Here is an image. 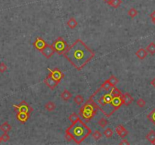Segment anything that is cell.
<instances>
[{
  "mask_svg": "<svg viewBox=\"0 0 155 145\" xmlns=\"http://www.w3.org/2000/svg\"><path fill=\"white\" fill-rule=\"evenodd\" d=\"M149 16H150V18H151V19H154L155 18V11H152V12L150 14Z\"/></svg>",
  "mask_w": 155,
  "mask_h": 145,
  "instance_id": "d590c367",
  "label": "cell"
},
{
  "mask_svg": "<svg viewBox=\"0 0 155 145\" xmlns=\"http://www.w3.org/2000/svg\"><path fill=\"white\" fill-rule=\"evenodd\" d=\"M109 6L111 7L114 8H117L122 4V0H110L107 2Z\"/></svg>",
  "mask_w": 155,
  "mask_h": 145,
  "instance_id": "e0dca14e",
  "label": "cell"
},
{
  "mask_svg": "<svg viewBox=\"0 0 155 145\" xmlns=\"http://www.w3.org/2000/svg\"><path fill=\"white\" fill-rule=\"evenodd\" d=\"M16 117L20 122L24 123V122H27V120H28V119H29L30 114L27 113H23V112H18V113H17Z\"/></svg>",
  "mask_w": 155,
  "mask_h": 145,
  "instance_id": "4fadbf2b",
  "label": "cell"
},
{
  "mask_svg": "<svg viewBox=\"0 0 155 145\" xmlns=\"http://www.w3.org/2000/svg\"><path fill=\"white\" fill-rule=\"evenodd\" d=\"M44 83H45L51 90H54V88L58 86V85L59 84V83H58V81L54 80L50 74H49L48 76L44 79Z\"/></svg>",
  "mask_w": 155,
  "mask_h": 145,
  "instance_id": "9c48e42d",
  "label": "cell"
},
{
  "mask_svg": "<svg viewBox=\"0 0 155 145\" xmlns=\"http://www.w3.org/2000/svg\"><path fill=\"white\" fill-rule=\"evenodd\" d=\"M148 52V53H149L150 54L154 55L155 54V43L154 42H151L148 46L145 48Z\"/></svg>",
  "mask_w": 155,
  "mask_h": 145,
  "instance_id": "ffe728a7",
  "label": "cell"
},
{
  "mask_svg": "<svg viewBox=\"0 0 155 145\" xmlns=\"http://www.w3.org/2000/svg\"><path fill=\"white\" fill-rule=\"evenodd\" d=\"M11 129H12L11 125H10V124H9L8 122H5L4 123H2V125H0V130L4 132L8 133V132L11 131Z\"/></svg>",
  "mask_w": 155,
  "mask_h": 145,
  "instance_id": "2e32d148",
  "label": "cell"
},
{
  "mask_svg": "<svg viewBox=\"0 0 155 145\" xmlns=\"http://www.w3.org/2000/svg\"><path fill=\"white\" fill-rule=\"evenodd\" d=\"M108 81L109 83L110 84L111 87H115L116 85H117V83H118V82H119L118 79H117L116 76H114V75H112L111 76H110V78L108 79Z\"/></svg>",
  "mask_w": 155,
  "mask_h": 145,
  "instance_id": "44dd1931",
  "label": "cell"
},
{
  "mask_svg": "<svg viewBox=\"0 0 155 145\" xmlns=\"http://www.w3.org/2000/svg\"><path fill=\"white\" fill-rule=\"evenodd\" d=\"M98 110V109L97 106L90 97L86 102L80 108L79 115L85 120L86 122H88L97 114Z\"/></svg>",
  "mask_w": 155,
  "mask_h": 145,
  "instance_id": "277c9868",
  "label": "cell"
},
{
  "mask_svg": "<svg viewBox=\"0 0 155 145\" xmlns=\"http://www.w3.org/2000/svg\"><path fill=\"white\" fill-rule=\"evenodd\" d=\"M120 145H123V144H130V142L128 141H127V140L126 139H123L122 140V141H121L120 142V144H119Z\"/></svg>",
  "mask_w": 155,
  "mask_h": 145,
  "instance_id": "e575fe53",
  "label": "cell"
},
{
  "mask_svg": "<svg viewBox=\"0 0 155 145\" xmlns=\"http://www.w3.org/2000/svg\"><path fill=\"white\" fill-rule=\"evenodd\" d=\"M104 1H105V2H108V1H110V0H104Z\"/></svg>",
  "mask_w": 155,
  "mask_h": 145,
  "instance_id": "60d3db41",
  "label": "cell"
},
{
  "mask_svg": "<svg viewBox=\"0 0 155 145\" xmlns=\"http://www.w3.org/2000/svg\"><path fill=\"white\" fill-rule=\"evenodd\" d=\"M127 14H128V15L130 18H134L135 16H137V14H139V11H138L135 8H131L128 11Z\"/></svg>",
  "mask_w": 155,
  "mask_h": 145,
  "instance_id": "cb8c5ba5",
  "label": "cell"
},
{
  "mask_svg": "<svg viewBox=\"0 0 155 145\" xmlns=\"http://www.w3.org/2000/svg\"><path fill=\"white\" fill-rule=\"evenodd\" d=\"M115 130L116 132L117 133V134H118L120 138H125V137L129 134V132L127 131L124 128V126L122 125H117V127H116Z\"/></svg>",
  "mask_w": 155,
  "mask_h": 145,
  "instance_id": "30bf717a",
  "label": "cell"
},
{
  "mask_svg": "<svg viewBox=\"0 0 155 145\" xmlns=\"http://www.w3.org/2000/svg\"><path fill=\"white\" fill-rule=\"evenodd\" d=\"M63 55L74 68L81 70L93 59L96 54L83 40L78 39L68 47Z\"/></svg>",
  "mask_w": 155,
  "mask_h": 145,
  "instance_id": "7a4b0ae2",
  "label": "cell"
},
{
  "mask_svg": "<svg viewBox=\"0 0 155 145\" xmlns=\"http://www.w3.org/2000/svg\"><path fill=\"white\" fill-rule=\"evenodd\" d=\"M2 141V138H1V137H0V143H1V142Z\"/></svg>",
  "mask_w": 155,
  "mask_h": 145,
  "instance_id": "ab89813d",
  "label": "cell"
},
{
  "mask_svg": "<svg viewBox=\"0 0 155 145\" xmlns=\"http://www.w3.org/2000/svg\"><path fill=\"white\" fill-rule=\"evenodd\" d=\"M101 88H103V89L106 90V91H109V90H110V88H111L112 87H111V86H110V83H109L108 81L106 80L105 83L101 84Z\"/></svg>",
  "mask_w": 155,
  "mask_h": 145,
  "instance_id": "83f0119b",
  "label": "cell"
},
{
  "mask_svg": "<svg viewBox=\"0 0 155 145\" xmlns=\"http://www.w3.org/2000/svg\"><path fill=\"white\" fill-rule=\"evenodd\" d=\"M8 67H7V65L5 64L4 62H1L0 63V73L1 74H3V73H5V72L7 70Z\"/></svg>",
  "mask_w": 155,
  "mask_h": 145,
  "instance_id": "1f68e13d",
  "label": "cell"
},
{
  "mask_svg": "<svg viewBox=\"0 0 155 145\" xmlns=\"http://www.w3.org/2000/svg\"><path fill=\"white\" fill-rule=\"evenodd\" d=\"M61 98H62V100H64V101H68L71 98H72V95L70 93L68 90L65 89L64 91L61 94Z\"/></svg>",
  "mask_w": 155,
  "mask_h": 145,
  "instance_id": "9a60e30c",
  "label": "cell"
},
{
  "mask_svg": "<svg viewBox=\"0 0 155 145\" xmlns=\"http://www.w3.org/2000/svg\"><path fill=\"white\" fill-rule=\"evenodd\" d=\"M151 86L155 88V77L151 80Z\"/></svg>",
  "mask_w": 155,
  "mask_h": 145,
  "instance_id": "8d00e7d4",
  "label": "cell"
},
{
  "mask_svg": "<svg viewBox=\"0 0 155 145\" xmlns=\"http://www.w3.org/2000/svg\"><path fill=\"white\" fill-rule=\"evenodd\" d=\"M67 130L72 134L73 141L77 144H80L92 133L90 128L80 119L71 123Z\"/></svg>",
  "mask_w": 155,
  "mask_h": 145,
  "instance_id": "3957f363",
  "label": "cell"
},
{
  "mask_svg": "<svg viewBox=\"0 0 155 145\" xmlns=\"http://www.w3.org/2000/svg\"><path fill=\"white\" fill-rule=\"evenodd\" d=\"M55 104L53 101H49V102H47L45 105V108L47 111H49V112H52V111L54 110H55Z\"/></svg>",
  "mask_w": 155,
  "mask_h": 145,
  "instance_id": "ac0fdd59",
  "label": "cell"
},
{
  "mask_svg": "<svg viewBox=\"0 0 155 145\" xmlns=\"http://www.w3.org/2000/svg\"><path fill=\"white\" fill-rule=\"evenodd\" d=\"M147 118L155 125V108L150 113L147 115Z\"/></svg>",
  "mask_w": 155,
  "mask_h": 145,
  "instance_id": "603a6c76",
  "label": "cell"
},
{
  "mask_svg": "<svg viewBox=\"0 0 155 145\" xmlns=\"http://www.w3.org/2000/svg\"><path fill=\"white\" fill-rule=\"evenodd\" d=\"M145 138H146L149 142L153 141L155 139V131H154V130H151V131L146 134Z\"/></svg>",
  "mask_w": 155,
  "mask_h": 145,
  "instance_id": "7402d4cb",
  "label": "cell"
},
{
  "mask_svg": "<svg viewBox=\"0 0 155 145\" xmlns=\"http://www.w3.org/2000/svg\"><path fill=\"white\" fill-rule=\"evenodd\" d=\"M151 21H152V23H153L155 25V18H154V19H151Z\"/></svg>",
  "mask_w": 155,
  "mask_h": 145,
  "instance_id": "74e56055",
  "label": "cell"
},
{
  "mask_svg": "<svg viewBox=\"0 0 155 145\" xmlns=\"http://www.w3.org/2000/svg\"><path fill=\"white\" fill-rule=\"evenodd\" d=\"M151 144H152L155 145V139H154V140L153 141H151Z\"/></svg>",
  "mask_w": 155,
  "mask_h": 145,
  "instance_id": "f35d334b",
  "label": "cell"
},
{
  "mask_svg": "<svg viewBox=\"0 0 155 145\" xmlns=\"http://www.w3.org/2000/svg\"><path fill=\"white\" fill-rule=\"evenodd\" d=\"M52 45L55 52H57L58 54H63L69 47L67 43L63 39V37H61V36L58 37L56 40H54Z\"/></svg>",
  "mask_w": 155,
  "mask_h": 145,
  "instance_id": "5b68a950",
  "label": "cell"
},
{
  "mask_svg": "<svg viewBox=\"0 0 155 145\" xmlns=\"http://www.w3.org/2000/svg\"><path fill=\"white\" fill-rule=\"evenodd\" d=\"M45 45H46L45 42L40 37L36 38V41H35V42L33 43V46L39 51H41L42 49H43L44 47H45Z\"/></svg>",
  "mask_w": 155,
  "mask_h": 145,
  "instance_id": "8fae6325",
  "label": "cell"
},
{
  "mask_svg": "<svg viewBox=\"0 0 155 145\" xmlns=\"http://www.w3.org/2000/svg\"><path fill=\"white\" fill-rule=\"evenodd\" d=\"M108 122V120L105 118H101L99 120H98V124L99 125V126L102 129H105V127L107 126Z\"/></svg>",
  "mask_w": 155,
  "mask_h": 145,
  "instance_id": "484cf974",
  "label": "cell"
},
{
  "mask_svg": "<svg viewBox=\"0 0 155 145\" xmlns=\"http://www.w3.org/2000/svg\"><path fill=\"white\" fill-rule=\"evenodd\" d=\"M136 104H137L138 106H139V108H144L145 107V105H146V101L144 100L143 98H139L138 99L137 101H136Z\"/></svg>",
  "mask_w": 155,
  "mask_h": 145,
  "instance_id": "f546056e",
  "label": "cell"
},
{
  "mask_svg": "<svg viewBox=\"0 0 155 145\" xmlns=\"http://www.w3.org/2000/svg\"><path fill=\"white\" fill-rule=\"evenodd\" d=\"M101 136H102V134H101V132L98 131V130H96L95 132L92 134V137H93L96 140V141H98V140L100 139V138H101Z\"/></svg>",
  "mask_w": 155,
  "mask_h": 145,
  "instance_id": "4dcf8cb0",
  "label": "cell"
},
{
  "mask_svg": "<svg viewBox=\"0 0 155 145\" xmlns=\"http://www.w3.org/2000/svg\"><path fill=\"white\" fill-rule=\"evenodd\" d=\"M67 24L70 29H74V28H76V26L78 25V23L75 18H70V19L68 20V21L67 22Z\"/></svg>",
  "mask_w": 155,
  "mask_h": 145,
  "instance_id": "d6986e66",
  "label": "cell"
},
{
  "mask_svg": "<svg viewBox=\"0 0 155 145\" xmlns=\"http://www.w3.org/2000/svg\"><path fill=\"white\" fill-rule=\"evenodd\" d=\"M104 134H105V135L106 136V138H111L112 136H113V134H114V132H113V130H112L110 128H108V129H106L105 130V132H104Z\"/></svg>",
  "mask_w": 155,
  "mask_h": 145,
  "instance_id": "f1b7e54d",
  "label": "cell"
},
{
  "mask_svg": "<svg viewBox=\"0 0 155 145\" xmlns=\"http://www.w3.org/2000/svg\"><path fill=\"white\" fill-rule=\"evenodd\" d=\"M1 138H2V141H4V142H7V141H8L9 140H10V136H9L8 134H7V132H4V134H2V136H1Z\"/></svg>",
  "mask_w": 155,
  "mask_h": 145,
  "instance_id": "836d02e7",
  "label": "cell"
},
{
  "mask_svg": "<svg viewBox=\"0 0 155 145\" xmlns=\"http://www.w3.org/2000/svg\"><path fill=\"white\" fill-rule=\"evenodd\" d=\"M65 138H66V140H67L68 142H70V141H72L73 140L72 134H70V133L67 131V129H66V131H65Z\"/></svg>",
  "mask_w": 155,
  "mask_h": 145,
  "instance_id": "d6a6232c",
  "label": "cell"
},
{
  "mask_svg": "<svg viewBox=\"0 0 155 145\" xmlns=\"http://www.w3.org/2000/svg\"><path fill=\"white\" fill-rule=\"evenodd\" d=\"M122 91L117 88L112 87L109 91L100 87L91 96L98 109L102 112L106 117H110L112 114L123 105Z\"/></svg>",
  "mask_w": 155,
  "mask_h": 145,
  "instance_id": "6da1fadb",
  "label": "cell"
},
{
  "mask_svg": "<svg viewBox=\"0 0 155 145\" xmlns=\"http://www.w3.org/2000/svg\"><path fill=\"white\" fill-rule=\"evenodd\" d=\"M74 102L76 103V104H78V105H80V104H82L83 103V98L82 95H77L75 96V98H74Z\"/></svg>",
  "mask_w": 155,
  "mask_h": 145,
  "instance_id": "4316f807",
  "label": "cell"
},
{
  "mask_svg": "<svg viewBox=\"0 0 155 145\" xmlns=\"http://www.w3.org/2000/svg\"><path fill=\"white\" fill-rule=\"evenodd\" d=\"M13 107L15 108L17 112H23L29 114H30V113H32L33 110V108H31L26 101H21L18 105H13Z\"/></svg>",
  "mask_w": 155,
  "mask_h": 145,
  "instance_id": "8992f818",
  "label": "cell"
},
{
  "mask_svg": "<svg viewBox=\"0 0 155 145\" xmlns=\"http://www.w3.org/2000/svg\"><path fill=\"white\" fill-rule=\"evenodd\" d=\"M122 100H123V104L125 106H130L133 101V98L130 93H125L122 95Z\"/></svg>",
  "mask_w": 155,
  "mask_h": 145,
  "instance_id": "7c38bea8",
  "label": "cell"
},
{
  "mask_svg": "<svg viewBox=\"0 0 155 145\" xmlns=\"http://www.w3.org/2000/svg\"><path fill=\"white\" fill-rule=\"evenodd\" d=\"M40 52L42 54V55H44L45 57H46V58L49 59V58H50V57H52L53 54H54L55 51H54L52 45H49V44H46V45L44 47L43 49H42V50L40 51Z\"/></svg>",
  "mask_w": 155,
  "mask_h": 145,
  "instance_id": "ba28073f",
  "label": "cell"
},
{
  "mask_svg": "<svg viewBox=\"0 0 155 145\" xmlns=\"http://www.w3.org/2000/svg\"><path fill=\"white\" fill-rule=\"evenodd\" d=\"M79 115L76 114V113H71L70 116H69L68 119H69V120H70V122H71V123H73V122H76V120H79Z\"/></svg>",
  "mask_w": 155,
  "mask_h": 145,
  "instance_id": "d4e9b609",
  "label": "cell"
},
{
  "mask_svg": "<svg viewBox=\"0 0 155 145\" xmlns=\"http://www.w3.org/2000/svg\"><path fill=\"white\" fill-rule=\"evenodd\" d=\"M135 55L140 60H144L147 57V55H148V52H147L146 49L141 48H139L137 52H135Z\"/></svg>",
  "mask_w": 155,
  "mask_h": 145,
  "instance_id": "5bb4252c",
  "label": "cell"
},
{
  "mask_svg": "<svg viewBox=\"0 0 155 145\" xmlns=\"http://www.w3.org/2000/svg\"><path fill=\"white\" fill-rule=\"evenodd\" d=\"M47 70L49 71V74H50L53 79H54V80L58 81V83H60L61 80L64 77V74L59 69L54 68L53 69V70H51L50 68H47Z\"/></svg>",
  "mask_w": 155,
  "mask_h": 145,
  "instance_id": "52a82bcc",
  "label": "cell"
}]
</instances>
